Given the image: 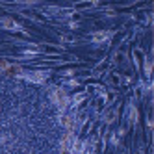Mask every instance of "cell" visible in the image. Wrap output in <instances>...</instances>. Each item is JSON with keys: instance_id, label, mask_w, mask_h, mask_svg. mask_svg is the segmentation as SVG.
<instances>
[{"instance_id": "cell-1", "label": "cell", "mask_w": 154, "mask_h": 154, "mask_svg": "<svg viewBox=\"0 0 154 154\" xmlns=\"http://www.w3.org/2000/svg\"><path fill=\"white\" fill-rule=\"evenodd\" d=\"M108 82L112 84V85H115V87H119L121 84H123V78H121V74L113 72V74H109V78H108Z\"/></svg>"}, {"instance_id": "cell-3", "label": "cell", "mask_w": 154, "mask_h": 154, "mask_svg": "<svg viewBox=\"0 0 154 154\" xmlns=\"http://www.w3.org/2000/svg\"><path fill=\"white\" fill-rule=\"evenodd\" d=\"M63 41H69V43H72V41H74V37H72V35H63Z\"/></svg>"}, {"instance_id": "cell-2", "label": "cell", "mask_w": 154, "mask_h": 154, "mask_svg": "<svg viewBox=\"0 0 154 154\" xmlns=\"http://www.w3.org/2000/svg\"><path fill=\"white\" fill-rule=\"evenodd\" d=\"M121 60H123V52H117L115 56H113V61H115V63H119Z\"/></svg>"}]
</instances>
